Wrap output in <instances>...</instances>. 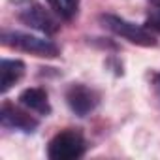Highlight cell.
Segmentation results:
<instances>
[{
    "mask_svg": "<svg viewBox=\"0 0 160 160\" xmlns=\"http://www.w3.org/2000/svg\"><path fill=\"white\" fill-rule=\"evenodd\" d=\"M0 122H2L4 128H10V130H19V132H25V134H32L36 132L38 128V119H34L30 115V109L25 111L13 104H2L0 108Z\"/></svg>",
    "mask_w": 160,
    "mask_h": 160,
    "instance_id": "cell-5",
    "label": "cell"
},
{
    "mask_svg": "<svg viewBox=\"0 0 160 160\" xmlns=\"http://www.w3.org/2000/svg\"><path fill=\"white\" fill-rule=\"evenodd\" d=\"M100 21L108 30H111L113 34L128 40L130 43H136V45H141V47H154L156 45V36L147 27L134 25V23H130V21H126L119 15H113V13L100 15Z\"/></svg>",
    "mask_w": 160,
    "mask_h": 160,
    "instance_id": "cell-2",
    "label": "cell"
},
{
    "mask_svg": "<svg viewBox=\"0 0 160 160\" xmlns=\"http://www.w3.org/2000/svg\"><path fill=\"white\" fill-rule=\"evenodd\" d=\"M47 2H49V6L58 13V6H60V0H47Z\"/></svg>",
    "mask_w": 160,
    "mask_h": 160,
    "instance_id": "cell-12",
    "label": "cell"
},
{
    "mask_svg": "<svg viewBox=\"0 0 160 160\" xmlns=\"http://www.w3.org/2000/svg\"><path fill=\"white\" fill-rule=\"evenodd\" d=\"M13 4H19V6H23V4H30L32 0H12Z\"/></svg>",
    "mask_w": 160,
    "mask_h": 160,
    "instance_id": "cell-13",
    "label": "cell"
},
{
    "mask_svg": "<svg viewBox=\"0 0 160 160\" xmlns=\"http://www.w3.org/2000/svg\"><path fill=\"white\" fill-rule=\"evenodd\" d=\"M25 75V62L17 58H4L0 62V91L6 94Z\"/></svg>",
    "mask_w": 160,
    "mask_h": 160,
    "instance_id": "cell-8",
    "label": "cell"
},
{
    "mask_svg": "<svg viewBox=\"0 0 160 160\" xmlns=\"http://www.w3.org/2000/svg\"><path fill=\"white\" fill-rule=\"evenodd\" d=\"M66 104L77 117H87L98 106V94L87 85L73 83L66 91Z\"/></svg>",
    "mask_w": 160,
    "mask_h": 160,
    "instance_id": "cell-4",
    "label": "cell"
},
{
    "mask_svg": "<svg viewBox=\"0 0 160 160\" xmlns=\"http://www.w3.org/2000/svg\"><path fill=\"white\" fill-rule=\"evenodd\" d=\"M85 154V139L77 130L58 132L47 147V156L51 160H75Z\"/></svg>",
    "mask_w": 160,
    "mask_h": 160,
    "instance_id": "cell-3",
    "label": "cell"
},
{
    "mask_svg": "<svg viewBox=\"0 0 160 160\" xmlns=\"http://www.w3.org/2000/svg\"><path fill=\"white\" fill-rule=\"evenodd\" d=\"M151 32L160 34V0H151V8L145 17V25Z\"/></svg>",
    "mask_w": 160,
    "mask_h": 160,
    "instance_id": "cell-9",
    "label": "cell"
},
{
    "mask_svg": "<svg viewBox=\"0 0 160 160\" xmlns=\"http://www.w3.org/2000/svg\"><path fill=\"white\" fill-rule=\"evenodd\" d=\"M77 8H79V0H60L58 15H62L64 19H72L77 13Z\"/></svg>",
    "mask_w": 160,
    "mask_h": 160,
    "instance_id": "cell-10",
    "label": "cell"
},
{
    "mask_svg": "<svg viewBox=\"0 0 160 160\" xmlns=\"http://www.w3.org/2000/svg\"><path fill=\"white\" fill-rule=\"evenodd\" d=\"M19 104L38 115H49L51 113V104H49V96L43 89H38V87H30V89H25L21 94H19Z\"/></svg>",
    "mask_w": 160,
    "mask_h": 160,
    "instance_id": "cell-7",
    "label": "cell"
},
{
    "mask_svg": "<svg viewBox=\"0 0 160 160\" xmlns=\"http://www.w3.org/2000/svg\"><path fill=\"white\" fill-rule=\"evenodd\" d=\"M152 85H154V91H156V94H158V98H160V72L154 73V77H152Z\"/></svg>",
    "mask_w": 160,
    "mask_h": 160,
    "instance_id": "cell-11",
    "label": "cell"
},
{
    "mask_svg": "<svg viewBox=\"0 0 160 160\" xmlns=\"http://www.w3.org/2000/svg\"><path fill=\"white\" fill-rule=\"evenodd\" d=\"M2 43L12 47V49L25 51V53L36 55L42 58H55L60 55V49L53 40L34 36V34H27V32H19V30L2 32Z\"/></svg>",
    "mask_w": 160,
    "mask_h": 160,
    "instance_id": "cell-1",
    "label": "cell"
},
{
    "mask_svg": "<svg viewBox=\"0 0 160 160\" xmlns=\"http://www.w3.org/2000/svg\"><path fill=\"white\" fill-rule=\"evenodd\" d=\"M19 21L25 23L27 27L34 28V30H40V32L47 34V36L58 32V28H60L58 19H57L51 12H47L45 8H42V6H38V4L27 6V8L19 13Z\"/></svg>",
    "mask_w": 160,
    "mask_h": 160,
    "instance_id": "cell-6",
    "label": "cell"
}]
</instances>
